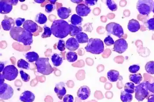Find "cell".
<instances>
[{
  "instance_id": "5b68a950",
  "label": "cell",
  "mask_w": 154,
  "mask_h": 102,
  "mask_svg": "<svg viewBox=\"0 0 154 102\" xmlns=\"http://www.w3.org/2000/svg\"><path fill=\"white\" fill-rule=\"evenodd\" d=\"M148 81H145L140 83L135 86V97L138 101H143L149 95Z\"/></svg>"
},
{
  "instance_id": "ac0fdd59",
  "label": "cell",
  "mask_w": 154,
  "mask_h": 102,
  "mask_svg": "<svg viewBox=\"0 0 154 102\" xmlns=\"http://www.w3.org/2000/svg\"><path fill=\"white\" fill-rule=\"evenodd\" d=\"M35 98V96L33 92L30 91H25L20 96V100L23 102H33Z\"/></svg>"
},
{
  "instance_id": "d590c367",
  "label": "cell",
  "mask_w": 154,
  "mask_h": 102,
  "mask_svg": "<svg viewBox=\"0 0 154 102\" xmlns=\"http://www.w3.org/2000/svg\"><path fill=\"white\" fill-rule=\"evenodd\" d=\"M146 25L149 30L154 31V18L148 19L146 23Z\"/></svg>"
},
{
  "instance_id": "d6986e66",
  "label": "cell",
  "mask_w": 154,
  "mask_h": 102,
  "mask_svg": "<svg viewBox=\"0 0 154 102\" xmlns=\"http://www.w3.org/2000/svg\"><path fill=\"white\" fill-rule=\"evenodd\" d=\"M71 14V10L70 8L61 7L57 9L58 16L61 19H67Z\"/></svg>"
},
{
  "instance_id": "f6af8a7d",
  "label": "cell",
  "mask_w": 154,
  "mask_h": 102,
  "mask_svg": "<svg viewBox=\"0 0 154 102\" xmlns=\"http://www.w3.org/2000/svg\"><path fill=\"white\" fill-rule=\"evenodd\" d=\"M148 90L150 92L154 94V83H152V84L149 83V85H148Z\"/></svg>"
},
{
  "instance_id": "ffe728a7",
  "label": "cell",
  "mask_w": 154,
  "mask_h": 102,
  "mask_svg": "<svg viewBox=\"0 0 154 102\" xmlns=\"http://www.w3.org/2000/svg\"><path fill=\"white\" fill-rule=\"evenodd\" d=\"M127 27L131 33H136L140 29V25L137 20L133 19L129 21Z\"/></svg>"
},
{
  "instance_id": "7dc6e473",
  "label": "cell",
  "mask_w": 154,
  "mask_h": 102,
  "mask_svg": "<svg viewBox=\"0 0 154 102\" xmlns=\"http://www.w3.org/2000/svg\"><path fill=\"white\" fill-rule=\"evenodd\" d=\"M0 72H2L3 71L4 69L5 68V64L3 62H1V64H0Z\"/></svg>"
},
{
  "instance_id": "7402d4cb",
  "label": "cell",
  "mask_w": 154,
  "mask_h": 102,
  "mask_svg": "<svg viewBox=\"0 0 154 102\" xmlns=\"http://www.w3.org/2000/svg\"><path fill=\"white\" fill-rule=\"evenodd\" d=\"M51 60L54 67H58L61 65L63 59L60 55L55 53L53 54L51 57Z\"/></svg>"
},
{
  "instance_id": "ab89813d",
  "label": "cell",
  "mask_w": 154,
  "mask_h": 102,
  "mask_svg": "<svg viewBox=\"0 0 154 102\" xmlns=\"http://www.w3.org/2000/svg\"><path fill=\"white\" fill-rule=\"evenodd\" d=\"M140 69V67L137 65H133L130 66L129 71L131 73L135 74Z\"/></svg>"
},
{
  "instance_id": "603a6c76",
  "label": "cell",
  "mask_w": 154,
  "mask_h": 102,
  "mask_svg": "<svg viewBox=\"0 0 154 102\" xmlns=\"http://www.w3.org/2000/svg\"><path fill=\"white\" fill-rule=\"evenodd\" d=\"M76 39L79 43L81 44L83 43H88L89 41V38L88 35L85 33H79L75 36Z\"/></svg>"
},
{
  "instance_id": "74e56055",
  "label": "cell",
  "mask_w": 154,
  "mask_h": 102,
  "mask_svg": "<svg viewBox=\"0 0 154 102\" xmlns=\"http://www.w3.org/2000/svg\"><path fill=\"white\" fill-rule=\"evenodd\" d=\"M104 42L107 46H109L114 45L115 43L112 38L110 35H108L104 39Z\"/></svg>"
},
{
  "instance_id": "db71d44e",
  "label": "cell",
  "mask_w": 154,
  "mask_h": 102,
  "mask_svg": "<svg viewBox=\"0 0 154 102\" xmlns=\"http://www.w3.org/2000/svg\"><path fill=\"white\" fill-rule=\"evenodd\" d=\"M154 14V6H153V10H152Z\"/></svg>"
},
{
  "instance_id": "816d5d0a",
  "label": "cell",
  "mask_w": 154,
  "mask_h": 102,
  "mask_svg": "<svg viewBox=\"0 0 154 102\" xmlns=\"http://www.w3.org/2000/svg\"><path fill=\"white\" fill-rule=\"evenodd\" d=\"M45 0H35V1L38 3L42 4L45 1Z\"/></svg>"
},
{
  "instance_id": "ba28073f",
  "label": "cell",
  "mask_w": 154,
  "mask_h": 102,
  "mask_svg": "<svg viewBox=\"0 0 154 102\" xmlns=\"http://www.w3.org/2000/svg\"><path fill=\"white\" fill-rule=\"evenodd\" d=\"M18 72L17 69L14 65H11L7 66L5 67L2 74L6 80L12 81L17 78Z\"/></svg>"
},
{
  "instance_id": "f5cc1de1",
  "label": "cell",
  "mask_w": 154,
  "mask_h": 102,
  "mask_svg": "<svg viewBox=\"0 0 154 102\" xmlns=\"http://www.w3.org/2000/svg\"><path fill=\"white\" fill-rule=\"evenodd\" d=\"M57 0H50L49 1L51 3V4H55V3L57 1Z\"/></svg>"
},
{
  "instance_id": "60d3db41",
  "label": "cell",
  "mask_w": 154,
  "mask_h": 102,
  "mask_svg": "<svg viewBox=\"0 0 154 102\" xmlns=\"http://www.w3.org/2000/svg\"><path fill=\"white\" fill-rule=\"evenodd\" d=\"M45 11L47 13H50L52 12V11L55 10L56 8V7H55L54 4H46L45 6Z\"/></svg>"
},
{
  "instance_id": "30bf717a",
  "label": "cell",
  "mask_w": 154,
  "mask_h": 102,
  "mask_svg": "<svg viewBox=\"0 0 154 102\" xmlns=\"http://www.w3.org/2000/svg\"><path fill=\"white\" fill-rule=\"evenodd\" d=\"M114 45L113 51L119 54L123 53L128 49V43L126 40L123 38L117 40Z\"/></svg>"
},
{
  "instance_id": "3957f363",
  "label": "cell",
  "mask_w": 154,
  "mask_h": 102,
  "mask_svg": "<svg viewBox=\"0 0 154 102\" xmlns=\"http://www.w3.org/2000/svg\"><path fill=\"white\" fill-rule=\"evenodd\" d=\"M85 49L86 52L93 54H100L104 51V44L99 38H91Z\"/></svg>"
},
{
  "instance_id": "8fae6325",
  "label": "cell",
  "mask_w": 154,
  "mask_h": 102,
  "mask_svg": "<svg viewBox=\"0 0 154 102\" xmlns=\"http://www.w3.org/2000/svg\"><path fill=\"white\" fill-rule=\"evenodd\" d=\"M91 94V91L89 87L83 86L81 87L77 92V96L82 101L88 99Z\"/></svg>"
},
{
  "instance_id": "4dcf8cb0",
  "label": "cell",
  "mask_w": 154,
  "mask_h": 102,
  "mask_svg": "<svg viewBox=\"0 0 154 102\" xmlns=\"http://www.w3.org/2000/svg\"><path fill=\"white\" fill-rule=\"evenodd\" d=\"M78 55L74 52H69L66 53V60L70 62H75L78 59Z\"/></svg>"
},
{
  "instance_id": "7c38bea8",
  "label": "cell",
  "mask_w": 154,
  "mask_h": 102,
  "mask_svg": "<svg viewBox=\"0 0 154 102\" xmlns=\"http://www.w3.org/2000/svg\"><path fill=\"white\" fill-rule=\"evenodd\" d=\"M91 11L90 7L84 4H80L76 7V12L80 17L87 16Z\"/></svg>"
},
{
  "instance_id": "8992f818",
  "label": "cell",
  "mask_w": 154,
  "mask_h": 102,
  "mask_svg": "<svg viewBox=\"0 0 154 102\" xmlns=\"http://www.w3.org/2000/svg\"><path fill=\"white\" fill-rule=\"evenodd\" d=\"M154 3L152 0H140L137 3V8L140 14L148 16L152 11Z\"/></svg>"
},
{
  "instance_id": "83f0119b",
  "label": "cell",
  "mask_w": 154,
  "mask_h": 102,
  "mask_svg": "<svg viewBox=\"0 0 154 102\" xmlns=\"http://www.w3.org/2000/svg\"><path fill=\"white\" fill-rule=\"evenodd\" d=\"M71 26V32L70 35L71 36L75 37L79 33L82 32V28L81 26H75L70 24Z\"/></svg>"
},
{
  "instance_id": "cb8c5ba5",
  "label": "cell",
  "mask_w": 154,
  "mask_h": 102,
  "mask_svg": "<svg viewBox=\"0 0 154 102\" xmlns=\"http://www.w3.org/2000/svg\"><path fill=\"white\" fill-rule=\"evenodd\" d=\"M25 58L28 62H36L39 58V56L35 52H31L26 53L25 54Z\"/></svg>"
},
{
  "instance_id": "484cf974",
  "label": "cell",
  "mask_w": 154,
  "mask_h": 102,
  "mask_svg": "<svg viewBox=\"0 0 154 102\" xmlns=\"http://www.w3.org/2000/svg\"><path fill=\"white\" fill-rule=\"evenodd\" d=\"M129 79L130 81L135 84L139 85L142 81L143 77L140 73L134 74L130 75L129 76Z\"/></svg>"
},
{
  "instance_id": "d6a6232c",
  "label": "cell",
  "mask_w": 154,
  "mask_h": 102,
  "mask_svg": "<svg viewBox=\"0 0 154 102\" xmlns=\"http://www.w3.org/2000/svg\"><path fill=\"white\" fill-rule=\"evenodd\" d=\"M17 66L19 68L29 70L30 69V65L28 62L23 59H20L18 60Z\"/></svg>"
},
{
  "instance_id": "d4e9b609",
  "label": "cell",
  "mask_w": 154,
  "mask_h": 102,
  "mask_svg": "<svg viewBox=\"0 0 154 102\" xmlns=\"http://www.w3.org/2000/svg\"><path fill=\"white\" fill-rule=\"evenodd\" d=\"M83 18L76 14H74L71 16V24L75 26H80L83 21Z\"/></svg>"
},
{
  "instance_id": "ee69618b",
  "label": "cell",
  "mask_w": 154,
  "mask_h": 102,
  "mask_svg": "<svg viewBox=\"0 0 154 102\" xmlns=\"http://www.w3.org/2000/svg\"><path fill=\"white\" fill-rule=\"evenodd\" d=\"M97 2V0H86L85 1V3L88 7L89 6H92L95 5Z\"/></svg>"
},
{
  "instance_id": "f907efd6",
  "label": "cell",
  "mask_w": 154,
  "mask_h": 102,
  "mask_svg": "<svg viewBox=\"0 0 154 102\" xmlns=\"http://www.w3.org/2000/svg\"><path fill=\"white\" fill-rule=\"evenodd\" d=\"M72 2L75 3H79L82 2V0H71Z\"/></svg>"
},
{
  "instance_id": "9a60e30c",
  "label": "cell",
  "mask_w": 154,
  "mask_h": 102,
  "mask_svg": "<svg viewBox=\"0 0 154 102\" xmlns=\"http://www.w3.org/2000/svg\"><path fill=\"white\" fill-rule=\"evenodd\" d=\"M23 28L25 30H26L29 33H34L38 31V24L30 20H27L24 23L23 25Z\"/></svg>"
},
{
  "instance_id": "1f68e13d",
  "label": "cell",
  "mask_w": 154,
  "mask_h": 102,
  "mask_svg": "<svg viewBox=\"0 0 154 102\" xmlns=\"http://www.w3.org/2000/svg\"><path fill=\"white\" fill-rule=\"evenodd\" d=\"M145 69L149 74H154V61H151L147 62L145 66Z\"/></svg>"
},
{
  "instance_id": "7a4b0ae2",
  "label": "cell",
  "mask_w": 154,
  "mask_h": 102,
  "mask_svg": "<svg viewBox=\"0 0 154 102\" xmlns=\"http://www.w3.org/2000/svg\"><path fill=\"white\" fill-rule=\"evenodd\" d=\"M11 38L25 45H30L33 43V35L20 27H15L10 31Z\"/></svg>"
},
{
  "instance_id": "2e32d148",
  "label": "cell",
  "mask_w": 154,
  "mask_h": 102,
  "mask_svg": "<svg viewBox=\"0 0 154 102\" xmlns=\"http://www.w3.org/2000/svg\"><path fill=\"white\" fill-rule=\"evenodd\" d=\"M65 47L67 50L72 52L78 50L79 47V44L76 38L74 37H71L66 41Z\"/></svg>"
},
{
  "instance_id": "277c9868",
  "label": "cell",
  "mask_w": 154,
  "mask_h": 102,
  "mask_svg": "<svg viewBox=\"0 0 154 102\" xmlns=\"http://www.w3.org/2000/svg\"><path fill=\"white\" fill-rule=\"evenodd\" d=\"M35 65L38 72L43 75H49L54 72L48 58H39L35 62Z\"/></svg>"
},
{
  "instance_id": "8d00e7d4",
  "label": "cell",
  "mask_w": 154,
  "mask_h": 102,
  "mask_svg": "<svg viewBox=\"0 0 154 102\" xmlns=\"http://www.w3.org/2000/svg\"><path fill=\"white\" fill-rule=\"evenodd\" d=\"M20 72L23 81L24 82H28L30 80V76L28 74L26 73L23 70L20 71Z\"/></svg>"
},
{
  "instance_id": "f546056e",
  "label": "cell",
  "mask_w": 154,
  "mask_h": 102,
  "mask_svg": "<svg viewBox=\"0 0 154 102\" xmlns=\"http://www.w3.org/2000/svg\"><path fill=\"white\" fill-rule=\"evenodd\" d=\"M135 86L132 82H129L125 84L124 86V91L128 93H134L135 92Z\"/></svg>"
},
{
  "instance_id": "681fc988",
  "label": "cell",
  "mask_w": 154,
  "mask_h": 102,
  "mask_svg": "<svg viewBox=\"0 0 154 102\" xmlns=\"http://www.w3.org/2000/svg\"><path fill=\"white\" fill-rule=\"evenodd\" d=\"M10 3L12 4V5H16L18 3V0H12V1H9Z\"/></svg>"
},
{
  "instance_id": "9c48e42d",
  "label": "cell",
  "mask_w": 154,
  "mask_h": 102,
  "mask_svg": "<svg viewBox=\"0 0 154 102\" xmlns=\"http://www.w3.org/2000/svg\"><path fill=\"white\" fill-rule=\"evenodd\" d=\"M14 90L11 86L6 83L0 84V97L3 100H8L12 98Z\"/></svg>"
},
{
  "instance_id": "bcb514c9",
  "label": "cell",
  "mask_w": 154,
  "mask_h": 102,
  "mask_svg": "<svg viewBox=\"0 0 154 102\" xmlns=\"http://www.w3.org/2000/svg\"><path fill=\"white\" fill-rule=\"evenodd\" d=\"M147 102H154V94L150 95L148 97Z\"/></svg>"
},
{
  "instance_id": "6da1fadb",
  "label": "cell",
  "mask_w": 154,
  "mask_h": 102,
  "mask_svg": "<svg viewBox=\"0 0 154 102\" xmlns=\"http://www.w3.org/2000/svg\"><path fill=\"white\" fill-rule=\"evenodd\" d=\"M51 29L54 36L60 39L65 38L71 32L70 24L62 19L54 21Z\"/></svg>"
},
{
  "instance_id": "f1b7e54d",
  "label": "cell",
  "mask_w": 154,
  "mask_h": 102,
  "mask_svg": "<svg viewBox=\"0 0 154 102\" xmlns=\"http://www.w3.org/2000/svg\"><path fill=\"white\" fill-rule=\"evenodd\" d=\"M35 21L39 24H45L47 21V17L43 13H38L36 16Z\"/></svg>"
},
{
  "instance_id": "e0dca14e",
  "label": "cell",
  "mask_w": 154,
  "mask_h": 102,
  "mask_svg": "<svg viewBox=\"0 0 154 102\" xmlns=\"http://www.w3.org/2000/svg\"><path fill=\"white\" fill-rule=\"evenodd\" d=\"M12 9V5L9 1H0V13L2 14H7L10 13Z\"/></svg>"
},
{
  "instance_id": "c3c4849f",
  "label": "cell",
  "mask_w": 154,
  "mask_h": 102,
  "mask_svg": "<svg viewBox=\"0 0 154 102\" xmlns=\"http://www.w3.org/2000/svg\"><path fill=\"white\" fill-rule=\"evenodd\" d=\"M0 84H3L4 83L5 78L4 77L3 75H2V74H0Z\"/></svg>"
},
{
  "instance_id": "4fadbf2b",
  "label": "cell",
  "mask_w": 154,
  "mask_h": 102,
  "mask_svg": "<svg viewBox=\"0 0 154 102\" xmlns=\"http://www.w3.org/2000/svg\"><path fill=\"white\" fill-rule=\"evenodd\" d=\"M54 91L60 100H62L63 97L65 96L66 92L65 84L63 82L58 83L55 86Z\"/></svg>"
},
{
  "instance_id": "5bb4252c",
  "label": "cell",
  "mask_w": 154,
  "mask_h": 102,
  "mask_svg": "<svg viewBox=\"0 0 154 102\" xmlns=\"http://www.w3.org/2000/svg\"><path fill=\"white\" fill-rule=\"evenodd\" d=\"M15 21L12 18H9L5 16V19L2 22V26L3 30L5 31H11L14 28L15 26Z\"/></svg>"
},
{
  "instance_id": "e575fe53",
  "label": "cell",
  "mask_w": 154,
  "mask_h": 102,
  "mask_svg": "<svg viewBox=\"0 0 154 102\" xmlns=\"http://www.w3.org/2000/svg\"><path fill=\"white\" fill-rule=\"evenodd\" d=\"M44 32L42 34V38H46L49 37L52 35V32L51 28L48 27L46 25H45L43 27Z\"/></svg>"
},
{
  "instance_id": "f35d334b",
  "label": "cell",
  "mask_w": 154,
  "mask_h": 102,
  "mask_svg": "<svg viewBox=\"0 0 154 102\" xmlns=\"http://www.w3.org/2000/svg\"><path fill=\"white\" fill-rule=\"evenodd\" d=\"M58 50L61 52H63L65 50V42L64 40H60L58 42L57 46Z\"/></svg>"
},
{
  "instance_id": "44dd1931",
  "label": "cell",
  "mask_w": 154,
  "mask_h": 102,
  "mask_svg": "<svg viewBox=\"0 0 154 102\" xmlns=\"http://www.w3.org/2000/svg\"><path fill=\"white\" fill-rule=\"evenodd\" d=\"M107 77L108 80L111 82H116L118 80L119 73L116 70H110L107 72Z\"/></svg>"
},
{
  "instance_id": "52a82bcc",
  "label": "cell",
  "mask_w": 154,
  "mask_h": 102,
  "mask_svg": "<svg viewBox=\"0 0 154 102\" xmlns=\"http://www.w3.org/2000/svg\"><path fill=\"white\" fill-rule=\"evenodd\" d=\"M106 30L108 34L113 35L119 38L123 36L124 35V30L121 25L115 22H111L106 26Z\"/></svg>"
},
{
  "instance_id": "7bdbcfd3",
  "label": "cell",
  "mask_w": 154,
  "mask_h": 102,
  "mask_svg": "<svg viewBox=\"0 0 154 102\" xmlns=\"http://www.w3.org/2000/svg\"><path fill=\"white\" fill-rule=\"evenodd\" d=\"M25 21V18H19L16 20L15 23H16L17 27H20L23 24Z\"/></svg>"
},
{
  "instance_id": "836d02e7",
  "label": "cell",
  "mask_w": 154,
  "mask_h": 102,
  "mask_svg": "<svg viewBox=\"0 0 154 102\" xmlns=\"http://www.w3.org/2000/svg\"><path fill=\"white\" fill-rule=\"evenodd\" d=\"M106 4L108 8L112 11H116L117 10V4L114 1L112 0H107L106 1Z\"/></svg>"
},
{
  "instance_id": "4316f807",
  "label": "cell",
  "mask_w": 154,
  "mask_h": 102,
  "mask_svg": "<svg viewBox=\"0 0 154 102\" xmlns=\"http://www.w3.org/2000/svg\"><path fill=\"white\" fill-rule=\"evenodd\" d=\"M133 95L131 93L126 92L125 91H122L121 93L120 99L122 102H131L133 100Z\"/></svg>"
},
{
  "instance_id": "b9f144b4",
  "label": "cell",
  "mask_w": 154,
  "mask_h": 102,
  "mask_svg": "<svg viewBox=\"0 0 154 102\" xmlns=\"http://www.w3.org/2000/svg\"><path fill=\"white\" fill-rule=\"evenodd\" d=\"M63 102H74V97L72 95L67 94L63 98Z\"/></svg>"
}]
</instances>
